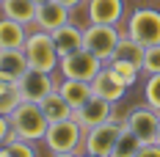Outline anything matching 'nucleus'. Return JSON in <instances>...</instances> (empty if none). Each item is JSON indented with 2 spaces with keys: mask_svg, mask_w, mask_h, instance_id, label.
I'll return each mask as SVG.
<instances>
[{
  "mask_svg": "<svg viewBox=\"0 0 160 157\" xmlns=\"http://www.w3.org/2000/svg\"><path fill=\"white\" fill-rule=\"evenodd\" d=\"M11 119V127H14L17 138H22V141H44V135H47V127H50V119L44 116V110L39 102H19V108L8 116Z\"/></svg>",
  "mask_w": 160,
  "mask_h": 157,
  "instance_id": "1",
  "label": "nucleus"
},
{
  "mask_svg": "<svg viewBox=\"0 0 160 157\" xmlns=\"http://www.w3.org/2000/svg\"><path fill=\"white\" fill-rule=\"evenodd\" d=\"M102 66H105V61H99L94 52H88V50L83 47V50H78V52L64 55V58L58 61V72H61L66 80H86V83H91V80L102 72Z\"/></svg>",
  "mask_w": 160,
  "mask_h": 157,
  "instance_id": "7",
  "label": "nucleus"
},
{
  "mask_svg": "<svg viewBox=\"0 0 160 157\" xmlns=\"http://www.w3.org/2000/svg\"><path fill=\"white\" fill-rule=\"evenodd\" d=\"M6 152H8V157H36L33 143H31V141H22V138L6 143Z\"/></svg>",
  "mask_w": 160,
  "mask_h": 157,
  "instance_id": "26",
  "label": "nucleus"
},
{
  "mask_svg": "<svg viewBox=\"0 0 160 157\" xmlns=\"http://www.w3.org/2000/svg\"><path fill=\"white\" fill-rule=\"evenodd\" d=\"M11 86H14V83H11V80L6 77V75H0V94H3V91H6V88H11Z\"/></svg>",
  "mask_w": 160,
  "mask_h": 157,
  "instance_id": "30",
  "label": "nucleus"
},
{
  "mask_svg": "<svg viewBox=\"0 0 160 157\" xmlns=\"http://www.w3.org/2000/svg\"><path fill=\"white\" fill-rule=\"evenodd\" d=\"M39 105H42V110H44V116H47L50 121H64V119H72V116H75L72 105L61 96V91H58V88H55L52 94H47Z\"/></svg>",
  "mask_w": 160,
  "mask_h": 157,
  "instance_id": "19",
  "label": "nucleus"
},
{
  "mask_svg": "<svg viewBox=\"0 0 160 157\" xmlns=\"http://www.w3.org/2000/svg\"><path fill=\"white\" fill-rule=\"evenodd\" d=\"M86 141V127L78 119H64V121H50L47 135H44V146L52 155H64V152H80Z\"/></svg>",
  "mask_w": 160,
  "mask_h": 157,
  "instance_id": "2",
  "label": "nucleus"
},
{
  "mask_svg": "<svg viewBox=\"0 0 160 157\" xmlns=\"http://www.w3.org/2000/svg\"><path fill=\"white\" fill-rule=\"evenodd\" d=\"M124 132V119H111L99 127L86 130V141H83V155H94V157H111L116 143Z\"/></svg>",
  "mask_w": 160,
  "mask_h": 157,
  "instance_id": "4",
  "label": "nucleus"
},
{
  "mask_svg": "<svg viewBox=\"0 0 160 157\" xmlns=\"http://www.w3.org/2000/svg\"><path fill=\"white\" fill-rule=\"evenodd\" d=\"M119 39H122L119 25H94V22H88L83 28V47L88 52H94L97 58L105 61V63L113 58Z\"/></svg>",
  "mask_w": 160,
  "mask_h": 157,
  "instance_id": "6",
  "label": "nucleus"
},
{
  "mask_svg": "<svg viewBox=\"0 0 160 157\" xmlns=\"http://www.w3.org/2000/svg\"><path fill=\"white\" fill-rule=\"evenodd\" d=\"M124 127L138 138L141 143H158V132H160V113L149 105H135L130 108V113L124 116Z\"/></svg>",
  "mask_w": 160,
  "mask_h": 157,
  "instance_id": "8",
  "label": "nucleus"
},
{
  "mask_svg": "<svg viewBox=\"0 0 160 157\" xmlns=\"http://www.w3.org/2000/svg\"><path fill=\"white\" fill-rule=\"evenodd\" d=\"M144 52H146L144 44H138L135 39H130L127 33H122V39H119V44H116L113 58H119V61H127V63H135V66L141 69V66H144Z\"/></svg>",
  "mask_w": 160,
  "mask_h": 157,
  "instance_id": "20",
  "label": "nucleus"
},
{
  "mask_svg": "<svg viewBox=\"0 0 160 157\" xmlns=\"http://www.w3.org/2000/svg\"><path fill=\"white\" fill-rule=\"evenodd\" d=\"M80 157H94V155H80Z\"/></svg>",
  "mask_w": 160,
  "mask_h": 157,
  "instance_id": "32",
  "label": "nucleus"
},
{
  "mask_svg": "<svg viewBox=\"0 0 160 157\" xmlns=\"http://www.w3.org/2000/svg\"><path fill=\"white\" fill-rule=\"evenodd\" d=\"M75 119H78L86 130L99 127V124H105V121H111V119H116V113H113V102H108V99H102V96L94 94L83 108L75 110Z\"/></svg>",
  "mask_w": 160,
  "mask_h": 157,
  "instance_id": "11",
  "label": "nucleus"
},
{
  "mask_svg": "<svg viewBox=\"0 0 160 157\" xmlns=\"http://www.w3.org/2000/svg\"><path fill=\"white\" fill-rule=\"evenodd\" d=\"M58 91H61V96L72 105V110L83 108V105L94 96L91 83H86V80H66V77H64L61 83H58Z\"/></svg>",
  "mask_w": 160,
  "mask_h": 157,
  "instance_id": "16",
  "label": "nucleus"
},
{
  "mask_svg": "<svg viewBox=\"0 0 160 157\" xmlns=\"http://www.w3.org/2000/svg\"><path fill=\"white\" fill-rule=\"evenodd\" d=\"M19 102H22V94H19V88H17V83L11 88H6L3 94H0V113L3 116H11L17 108H19Z\"/></svg>",
  "mask_w": 160,
  "mask_h": 157,
  "instance_id": "24",
  "label": "nucleus"
},
{
  "mask_svg": "<svg viewBox=\"0 0 160 157\" xmlns=\"http://www.w3.org/2000/svg\"><path fill=\"white\" fill-rule=\"evenodd\" d=\"M52 157H80V152H64V155H52Z\"/></svg>",
  "mask_w": 160,
  "mask_h": 157,
  "instance_id": "31",
  "label": "nucleus"
},
{
  "mask_svg": "<svg viewBox=\"0 0 160 157\" xmlns=\"http://www.w3.org/2000/svg\"><path fill=\"white\" fill-rule=\"evenodd\" d=\"M86 17L94 25H122L124 0H86Z\"/></svg>",
  "mask_w": 160,
  "mask_h": 157,
  "instance_id": "10",
  "label": "nucleus"
},
{
  "mask_svg": "<svg viewBox=\"0 0 160 157\" xmlns=\"http://www.w3.org/2000/svg\"><path fill=\"white\" fill-rule=\"evenodd\" d=\"M50 36H52L55 50H58V55H61V58H64V55H69V52L83 50V28H80V25H75V22H66L64 28L52 31Z\"/></svg>",
  "mask_w": 160,
  "mask_h": 157,
  "instance_id": "14",
  "label": "nucleus"
},
{
  "mask_svg": "<svg viewBox=\"0 0 160 157\" xmlns=\"http://www.w3.org/2000/svg\"><path fill=\"white\" fill-rule=\"evenodd\" d=\"M108 69H111L116 77L122 80L127 88H132L135 83H138V75H141V69L135 66V63H127V61H119V58H111L108 61Z\"/></svg>",
  "mask_w": 160,
  "mask_h": 157,
  "instance_id": "21",
  "label": "nucleus"
},
{
  "mask_svg": "<svg viewBox=\"0 0 160 157\" xmlns=\"http://www.w3.org/2000/svg\"><path fill=\"white\" fill-rule=\"evenodd\" d=\"M130 39H135L138 44L144 47H152V44H160V11L158 8H135L132 14L127 17V31H124Z\"/></svg>",
  "mask_w": 160,
  "mask_h": 157,
  "instance_id": "5",
  "label": "nucleus"
},
{
  "mask_svg": "<svg viewBox=\"0 0 160 157\" xmlns=\"http://www.w3.org/2000/svg\"><path fill=\"white\" fill-rule=\"evenodd\" d=\"M141 146H144V143H141L127 127H124V132H122V138H119V143H116V149H113L111 157H135Z\"/></svg>",
  "mask_w": 160,
  "mask_h": 157,
  "instance_id": "22",
  "label": "nucleus"
},
{
  "mask_svg": "<svg viewBox=\"0 0 160 157\" xmlns=\"http://www.w3.org/2000/svg\"><path fill=\"white\" fill-rule=\"evenodd\" d=\"M58 3H61V6H66L69 11H75V8H80V6H83L86 0H58Z\"/></svg>",
  "mask_w": 160,
  "mask_h": 157,
  "instance_id": "29",
  "label": "nucleus"
},
{
  "mask_svg": "<svg viewBox=\"0 0 160 157\" xmlns=\"http://www.w3.org/2000/svg\"><path fill=\"white\" fill-rule=\"evenodd\" d=\"M36 3H47V0H36Z\"/></svg>",
  "mask_w": 160,
  "mask_h": 157,
  "instance_id": "33",
  "label": "nucleus"
},
{
  "mask_svg": "<svg viewBox=\"0 0 160 157\" xmlns=\"http://www.w3.org/2000/svg\"><path fill=\"white\" fill-rule=\"evenodd\" d=\"M141 72H146V75H160V44H152V47H146Z\"/></svg>",
  "mask_w": 160,
  "mask_h": 157,
  "instance_id": "25",
  "label": "nucleus"
},
{
  "mask_svg": "<svg viewBox=\"0 0 160 157\" xmlns=\"http://www.w3.org/2000/svg\"><path fill=\"white\" fill-rule=\"evenodd\" d=\"M28 69H31V66H28V55H25V50H22V47H17V50H0V75H6L11 83H17Z\"/></svg>",
  "mask_w": 160,
  "mask_h": 157,
  "instance_id": "15",
  "label": "nucleus"
},
{
  "mask_svg": "<svg viewBox=\"0 0 160 157\" xmlns=\"http://www.w3.org/2000/svg\"><path fill=\"white\" fill-rule=\"evenodd\" d=\"M135 157H160V143H144Z\"/></svg>",
  "mask_w": 160,
  "mask_h": 157,
  "instance_id": "28",
  "label": "nucleus"
},
{
  "mask_svg": "<svg viewBox=\"0 0 160 157\" xmlns=\"http://www.w3.org/2000/svg\"><path fill=\"white\" fill-rule=\"evenodd\" d=\"M25 55H28V66L31 69H39V72H55L58 69V61H61V55H58V50H55V42H52V36L47 31H36L28 33V39H25Z\"/></svg>",
  "mask_w": 160,
  "mask_h": 157,
  "instance_id": "3",
  "label": "nucleus"
},
{
  "mask_svg": "<svg viewBox=\"0 0 160 157\" xmlns=\"http://www.w3.org/2000/svg\"><path fill=\"white\" fill-rule=\"evenodd\" d=\"M17 88L25 102H42L47 94H52L58 88V83L52 80L50 72H39V69H28L22 77L17 80Z\"/></svg>",
  "mask_w": 160,
  "mask_h": 157,
  "instance_id": "9",
  "label": "nucleus"
},
{
  "mask_svg": "<svg viewBox=\"0 0 160 157\" xmlns=\"http://www.w3.org/2000/svg\"><path fill=\"white\" fill-rule=\"evenodd\" d=\"M0 3H3V0H0Z\"/></svg>",
  "mask_w": 160,
  "mask_h": 157,
  "instance_id": "35",
  "label": "nucleus"
},
{
  "mask_svg": "<svg viewBox=\"0 0 160 157\" xmlns=\"http://www.w3.org/2000/svg\"><path fill=\"white\" fill-rule=\"evenodd\" d=\"M144 102L160 113V75H149L144 83Z\"/></svg>",
  "mask_w": 160,
  "mask_h": 157,
  "instance_id": "23",
  "label": "nucleus"
},
{
  "mask_svg": "<svg viewBox=\"0 0 160 157\" xmlns=\"http://www.w3.org/2000/svg\"><path fill=\"white\" fill-rule=\"evenodd\" d=\"M66 22H72V11L61 6L58 0H47V3H39V8H36V19H33V25L39 28V31H58V28H64Z\"/></svg>",
  "mask_w": 160,
  "mask_h": 157,
  "instance_id": "12",
  "label": "nucleus"
},
{
  "mask_svg": "<svg viewBox=\"0 0 160 157\" xmlns=\"http://www.w3.org/2000/svg\"><path fill=\"white\" fill-rule=\"evenodd\" d=\"M11 141H17V132H14V127H11V119L0 113V146H6V143H11Z\"/></svg>",
  "mask_w": 160,
  "mask_h": 157,
  "instance_id": "27",
  "label": "nucleus"
},
{
  "mask_svg": "<svg viewBox=\"0 0 160 157\" xmlns=\"http://www.w3.org/2000/svg\"><path fill=\"white\" fill-rule=\"evenodd\" d=\"M158 143H160V132H158Z\"/></svg>",
  "mask_w": 160,
  "mask_h": 157,
  "instance_id": "34",
  "label": "nucleus"
},
{
  "mask_svg": "<svg viewBox=\"0 0 160 157\" xmlns=\"http://www.w3.org/2000/svg\"><path fill=\"white\" fill-rule=\"evenodd\" d=\"M91 88H94L97 96L108 99V102H113V105H116V102H122L124 94H127V86H124V83H122V80L108 69V63H105V66H102V72L91 80Z\"/></svg>",
  "mask_w": 160,
  "mask_h": 157,
  "instance_id": "13",
  "label": "nucleus"
},
{
  "mask_svg": "<svg viewBox=\"0 0 160 157\" xmlns=\"http://www.w3.org/2000/svg\"><path fill=\"white\" fill-rule=\"evenodd\" d=\"M25 39H28V25L14 22V19H8V17L0 19V50L25 47Z\"/></svg>",
  "mask_w": 160,
  "mask_h": 157,
  "instance_id": "17",
  "label": "nucleus"
},
{
  "mask_svg": "<svg viewBox=\"0 0 160 157\" xmlns=\"http://www.w3.org/2000/svg\"><path fill=\"white\" fill-rule=\"evenodd\" d=\"M36 8H39L36 0H3V3H0L3 17H8V19H14V22H22V25H33Z\"/></svg>",
  "mask_w": 160,
  "mask_h": 157,
  "instance_id": "18",
  "label": "nucleus"
}]
</instances>
